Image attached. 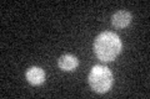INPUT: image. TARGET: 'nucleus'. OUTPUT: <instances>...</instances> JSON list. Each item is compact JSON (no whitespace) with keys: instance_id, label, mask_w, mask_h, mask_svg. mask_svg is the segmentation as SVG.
<instances>
[{"instance_id":"obj_3","label":"nucleus","mask_w":150,"mask_h":99,"mask_svg":"<svg viewBox=\"0 0 150 99\" xmlns=\"http://www.w3.org/2000/svg\"><path fill=\"white\" fill-rule=\"evenodd\" d=\"M26 79L34 86H39L45 81V72L39 67H31L26 72Z\"/></svg>"},{"instance_id":"obj_5","label":"nucleus","mask_w":150,"mask_h":99,"mask_svg":"<svg viewBox=\"0 0 150 99\" xmlns=\"http://www.w3.org/2000/svg\"><path fill=\"white\" fill-rule=\"evenodd\" d=\"M78 58L73 55H64L59 58V67L64 71H73L74 68L78 67Z\"/></svg>"},{"instance_id":"obj_1","label":"nucleus","mask_w":150,"mask_h":99,"mask_svg":"<svg viewBox=\"0 0 150 99\" xmlns=\"http://www.w3.org/2000/svg\"><path fill=\"white\" fill-rule=\"evenodd\" d=\"M94 51L101 61H112L121 51V41L114 32H103L94 42Z\"/></svg>"},{"instance_id":"obj_4","label":"nucleus","mask_w":150,"mask_h":99,"mask_svg":"<svg viewBox=\"0 0 150 99\" xmlns=\"http://www.w3.org/2000/svg\"><path fill=\"white\" fill-rule=\"evenodd\" d=\"M130 21H131V15L125 10L115 12L111 17V22L115 27H126L130 24Z\"/></svg>"},{"instance_id":"obj_2","label":"nucleus","mask_w":150,"mask_h":99,"mask_svg":"<svg viewBox=\"0 0 150 99\" xmlns=\"http://www.w3.org/2000/svg\"><path fill=\"white\" fill-rule=\"evenodd\" d=\"M89 84L98 93H105L112 84V74L104 66H94L89 74Z\"/></svg>"}]
</instances>
